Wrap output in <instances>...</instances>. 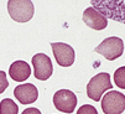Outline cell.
Segmentation results:
<instances>
[{"label": "cell", "mask_w": 125, "mask_h": 114, "mask_svg": "<svg viewBox=\"0 0 125 114\" xmlns=\"http://www.w3.org/2000/svg\"><path fill=\"white\" fill-rule=\"evenodd\" d=\"M95 53H100L103 57H105L109 61H114L123 55L124 52V42L120 37L116 36H112L108 37L102 41V44H99L95 48H94Z\"/></svg>", "instance_id": "277c9868"}, {"label": "cell", "mask_w": 125, "mask_h": 114, "mask_svg": "<svg viewBox=\"0 0 125 114\" xmlns=\"http://www.w3.org/2000/svg\"><path fill=\"white\" fill-rule=\"evenodd\" d=\"M8 87H9V82L6 78V73L4 71H0V94L4 93Z\"/></svg>", "instance_id": "9a60e30c"}, {"label": "cell", "mask_w": 125, "mask_h": 114, "mask_svg": "<svg viewBox=\"0 0 125 114\" xmlns=\"http://www.w3.org/2000/svg\"><path fill=\"white\" fill-rule=\"evenodd\" d=\"M10 17L16 23H27L33 16V3L30 0H10L8 1Z\"/></svg>", "instance_id": "3957f363"}, {"label": "cell", "mask_w": 125, "mask_h": 114, "mask_svg": "<svg viewBox=\"0 0 125 114\" xmlns=\"http://www.w3.org/2000/svg\"><path fill=\"white\" fill-rule=\"evenodd\" d=\"M14 96L21 104H31L37 101L39 91L32 83H24L14 89Z\"/></svg>", "instance_id": "9c48e42d"}, {"label": "cell", "mask_w": 125, "mask_h": 114, "mask_svg": "<svg viewBox=\"0 0 125 114\" xmlns=\"http://www.w3.org/2000/svg\"><path fill=\"white\" fill-rule=\"evenodd\" d=\"M17 113H19V107L12 99L5 98L0 102V114H17Z\"/></svg>", "instance_id": "7c38bea8"}, {"label": "cell", "mask_w": 125, "mask_h": 114, "mask_svg": "<svg viewBox=\"0 0 125 114\" xmlns=\"http://www.w3.org/2000/svg\"><path fill=\"white\" fill-rule=\"evenodd\" d=\"M93 8L106 17L125 24V0H92Z\"/></svg>", "instance_id": "6da1fadb"}, {"label": "cell", "mask_w": 125, "mask_h": 114, "mask_svg": "<svg viewBox=\"0 0 125 114\" xmlns=\"http://www.w3.org/2000/svg\"><path fill=\"white\" fill-rule=\"evenodd\" d=\"M53 104L57 110L71 114L77 105V97L69 89H60L53 94Z\"/></svg>", "instance_id": "52a82bcc"}, {"label": "cell", "mask_w": 125, "mask_h": 114, "mask_svg": "<svg viewBox=\"0 0 125 114\" xmlns=\"http://www.w3.org/2000/svg\"><path fill=\"white\" fill-rule=\"evenodd\" d=\"M83 23L93 30H104L108 26V19L94 8H87L83 12Z\"/></svg>", "instance_id": "30bf717a"}, {"label": "cell", "mask_w": 125, "mask_h": 114, "mask_svg": "<svg viewBox=\"0 0 125 114\" xmlns=\"http://www.w3.org/2000/svg\"><path fill=\"white\" fill-rule=\"evenodd\" d=\"M32 66H33V74L40 81H47L53 72V66L51 58L45 53H36L32 57Z\"/></svg>", "instance_id": "8992f818"}, {"label": "cell", "mask_w": 125, "mask_h": 114, "mask_svg": "<svg viewBox=\"0 0 125 114\" xmlns=\"http://www.w3.org/2000/svg\"><path fill=\"white\" fill-rule=\"evenodd\" d=\"M100 101L104 114H121L125 110V96L118 91L105 93Z\"/></svg>", "instance_id": "5b68a950"}, {"label": "cell", "mask_w": 125, "mask_h": 114, "mask_svg": "<svg viewBox=\"0 0 125 114\" xmlns=\"http://www.w3.org/2000/svg\"><path fill=\"white\" fill-rule=\"evenodd\" d=\"M112 88L113 84L110 82L109 73L102 72L89 80V83L87 84V96L94 102H99L103 93L106 91H112Z\"/></svg>", "instance_id": "7a4b0ae2"}, {"label": "cell", "mask_w": 125, "mask_h": 114, "mask_svg": "<svg viewBox=\"0 0 125 114\" xmlns=\"http://www.w3.org/2000/svg\"><path fill=\"white\" fill-rule=\"evenodd\" d=\"M114 82L119 88L125 89V66L119 67L114 72Z\"/></svg>", "instance_id": "4fadbf2b"}, {"label": "cell", "mask_w": 125, "mask_h": 114, "mask_svg": "<svg viewBox=\"0 0 125 114\" xmlns=\"http://www.w3.org/2000/svg\"><path fill=\"white\" fill-rule=\"evenodd\" d=\"M77 114H98V110L95 109V107L91 104H84L79 107V109L77 110Z\"/></svg>", "instance_id": "5bb4252c"}, {"label": "cell", "mask_w": 125, "mask_h": 114, "mask_svg": "<svg viewBox=\"0 0 125 114\" xmlns=\"http://www.w3.org/2000/svg\"><path fill=\"white\" fill-rule=\"evenodd\" d=\"M21 114H42V113H41L40 109H37V108H27V109H25Z\"/></svg>", "instance_id": "2e32d148"}, {"label": "cell", "mask_w": 125, "mask_h": 114, "mask_svg": "<svg viewBox=\"0 0 125 114\" xmlns=\"http://www.w3.org/2000/svg\"><path fill=\"white\" fill-rule=\"evenodd\" d=\"M51 47H52L53 55H55V58L58 66L69 67L73 65L76 55H74V50L72 48V46L63 44V42H53L51 44Z\"/></svg>", "instance_id": "ba28073f"}, {"label": "cell", "mask_w": 125, "mask_h": 114, "mask_svg": "<svg viewBox=\"0 0 125 114\" xmlns=\"http://www.w3.org/2000/svg\"><path fill=\"white\" fill-rule=\"evenodd\" d=\"M9 74H10L12 81L24 82L30 77V74H31L30 65L25 61H15L9 67Z\"/></svg>", "instance_id": "8fae6325"}]
</instances>
